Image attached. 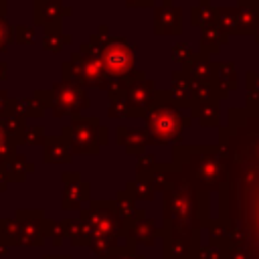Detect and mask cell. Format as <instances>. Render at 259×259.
Segmentation results:
<instances>
[{"mask_svg":"<svg viewBox=\"0 0 259 259\" xmlns=\"http://www.w3.org/2000/svg\"><path fill=\"white\" fill-rule=\"evenodd\" d=\"M219 146L227 160V184L219 190V219L243 233V249L259 259V154L241 127L227 117L219 127Z\"/></svg>","mask_w":259,"mask_h":259,"instance_id":"obj_1","label":"cell"},{"mask_svg":"<svg viewBox=\"0 0 259 259\" xmlns=\"http://www.w3.org/2000/svg\"><path fill=\"white\" fill-rule=\"evenodd\" d=\"M162 200H164L162 237L180 235V237H188L200 243L202 227H206L212 221L208 214V208H210L208 194L196 192L182 178V174H178L176 180L162 192Z\"/></svg>","mask_w":259,"mask_h":259,"instance_id":"obj_2","label":"cell"},{"mask_svg":"<svg viewBox=\"0 0 259 259\" xmlns=\"http://www.w3.org/2000/svg\"><path fill=\"white\" fill-rule=\"evenodd\" d=\"M172 164L196 192H219L227 184V160L223 148L217 146H184L172 150Z\"/></svg>","mask_w":259,"mask_h":259,"instance_id":"obj_3","label":"cell"},{"mask_svg":"<svg viewBox=\"0 0 259 259\" xmlns=\"http://www.w3.org/2000/svg\"><path fill=\"white\" fill-rule=\"evenodd\" d=\"M144 119L150 134V146H166L170 142L180 144L182 132L192 123L190 113L186 115L184 109L174 105L168 91H156Z\"/></svg>","mask_w":259,"mask_h":259,"instance_id":"obj_4","label":"cell"},{"mask_svg":"<svg viewBox=\"0 0 259 259\" xmlns=\"http://www.w3.org/2000/svg\"><path fill=\"white\" fill-rule=\"evenodd\" d=\"M34 97L40 101L42 107H49L55 117H67V115L75 117V115H81V111H85L91 105L85 93V87L71 81L55 83L47 91L38 89L34 91Z\"/></svg>","mask_w":259,"mask_h":259,"instance_id":"obj_5","label":"cell"},{"mask_svg":"<svg viewBox=\"0 0 259 259\" xmlns=\"http://www.w3.org/2000/svg\"><path fill=\"white\" fill-rule=\"evenodd\" d=\"M79 219L87 225L91 235H105L119 243L127 237V225L119 219L113 200H89V206L81 208Z\"/></svg>","mask_w":259,"mask_h":259,"instance_id":"obj_6","label":"cell"},{"mask_svg":"<svg viewBox=\"0 0 259 259\" xmlns=\"http://www.w3.org/2000/svg\"><path fill=\"white\" fill-rule=\"evenodd\" d=\"M63 81L77 83L81 87H95V89H107V83L111 77L107 75L101 57H89L83 53H73L69 61L61 65Z\"/></svg>","mask_w":259,"mask_h":259,"instance_id":"obj_7","label":"cell"},{"mask_svg":"<svg viewBox=\"0 0 259 259\" xmlns=\"http://www.w3.org/2000/svg\"><path fill=\"white\" fill-rule=\"evenodd\" d=\"M99 127H101V123L97 117L75 115V117H71V123L63 127L61 136L67 140L71 154L95 156V154H99V148H101L97 142Z\"/></svg>","mask_w":259,"mask_h":259,"instance_id":"obj_8","label":"cell"},{"mask_svg":"<svg viewBox=\"0 0 259 259\" xmlns=\"http://www.w3.org/2000/svg\"><path fill=\"white\" fill-rule=\"evenodd\" d=\"M101 61L111 79H121L134 71V51L123 36H107Z\"/></svg>","mask_w":259,"mask_h":259,"instance_id":"obj_9","label":"cell"},{"mask_svg":"<svg viewBox=\"0 0 259 259\" xmlns=\"http://www.w3.org/2000/svg\"><path fill=\"white\" fill-rule=\"evenodd\" d=\"M14 219L20 225L22 245H26V247H40L45 243L49 221L45 219L42 210H38V208H20V210H16Z\"/></svg>","mask_w":259,"mask_h":259,"instance_id":"obj_10","label":"cell"},{"mask_svg":"<svg viewBox=\"0 0 259 259\" xmlns=\"http://www.w3.org/2000/svg\"><path fill=\"white\" fill-rule=\"evenodd\" d=\"M65 188H63V196H61V208L63 210H79L81 204L85 200H89L91 194V186L89 182L81 180L79 172H65L61 176Z\"/></svg>","mask_w":259,"mask_h":259,"instance_id":"obj_11","label":"cell"},{"mask_svg":"<svg viewBox=\"0 0 259 259\" xmlns=\"http://www.w3.org/2000/svg\"><path fill=\"white\" fill-rule=\"evenodd\" d=\"M156 83L150 81L146 77L144 71H136L134 73V79L130 81L127 85V93H125V101L134 107V109H142V111H148L154 95H156Z\"/></svg>","mask_w":259,"mask_h":259,"instance_id":"obj_12","label":"cell"},{"mask_svg":"<svg viewBox=\"0 0 259 259\" xmlns=\"http://www.w3.org/2000/svg\"><path fill=\"white\" fill-rule=\"evenodd\" d=\"M154 32L160 36H178L182 32V10L172 0H164L154 10Z\"/></svg>","mask_w":259,"mask_h":259,"instance_id":"obj_13","label":"cell"},{"mask_svg":"<svg viewBox=\"0 0 259 259\" xmlns=\"http://www.w3.org/2000/svg\"><path fill=\"white\" fill-rule=\"evenodd\" d=\"M71 14V6L63 0H34V24L51 26L61 24L63 16Z\"/></svg>","mask_w":259,"mask_h":259,"instance_id":"obj_14","label":"cell"},{"mask_svg":"<svg viewBox=\"0 0 259 259\" xmlns=\"http://www.w3.org/2000/svg\"><path fill=\"white\" fill-rule=\"evenodd\" d=\"M202 243L180 237V235H166L164 237V259H198Z\"/></svg>","mask_w":259,"mask_h":259,"instance_id":"obj_15","label":"cell"},{"mask_svg":"<svg viewBox=\"0 0 259 259\" xmlns=\"http://www.w3.org/2000/svg\"><path fill=\"white\" fill-rule=\"evenodd\" d=\"M115 140L119 146L125 148V152L130 156H144L146 154V148L150 146V134L148 130H134V127H125V125H119L115 130Z\"/></svg>","mask_w":259,"mask_h":259,"instance_id":"obj_16","label":"cell"},{"mask_svg":"<svg viewBox=\"0 0 259 259\" xmlns=\"http://www.w3.org/2000/svg\"><path fill=\"white\" fill-rule=\"evenodd\" d=\"M192 83H212L214 81V67L210 61V55L206 53H194L190 61H186L180 69Z\"/></svg>","mask_w":259,"mask_h":259,"instance_id":"obj_17","label":"cell"},{"mask_svg":"<svg viewBox=\"0 0 259 259\" xmlns=\"http://www.w3.org/2000/svg\"><path fill=\"white\" fill-rule=\"evenodd\" d=\"M162 235V229H158L154 225L152 219L144 217L140 221H136L130 229H127V237L125 241L132 245H144V247H152L156 243V237Z\"/></svg>","mask_w":259,"mask_h":259,"instance_id":"obj_18","label":"cell"},{"mask_svg":"<svg viewBox=\"0 0 259 259\" xmlns=\"http://www.w3.org/2000/svg\"><path fill=\"white\" fill-rule=\"evenodd\" d=\"M170 99L174 101V105H178L180 109H190L194 103V95H192V81L182 73V71H174L172 73V85L168 89Z\"/></svg>","mask_w":259,"mask_h":259,"instance_id":"obj_19","label":"cell"},{"mask_svg":"<svg viewBox=\"0 0 259 259\" xmlns=\"http://www.w3.org/2000/svg\"><path fill=\"white\" fill-rule=\"evenodd\" d=\"M237 32L243 34H255L257 20H259V8L255 0H237Z\"/></svg>","mask_w":259,"mask_h":259,"instance_id":"obj_20","label":"cell"},{"mask_svg":"<svg viewBox=\"0 0 259 259\" xmlns=\"http://www.w3.org/2000/svg\"><path fill=\"white\" fill-rule=\"evenodd\" d=\"M42 148H45L42 160L47 164H69L71 158H73L71 148H69V144L63 136H47Z\"/></svg>","mask_w":259,"mask_h":259,"instance_id":"obj_21","label":"cell"},{"mask_svg":"<svg viewBox=\"0 0 259 259\" xmlns=\"http://www.w3.org/2000/svg\"><path fill=\"white\" fill-rule=\"evenodd\" d=\"M113 202H115V210H117L119 219L127 225V229H130L136 221H140V219H144V217H146V210L138 208L136 198H134L125 188L117 192V196H115V200H113Z\"/></svg>","mask_w":259,"mask_h":259,"instance_id":"obj_22","label":"cell"},{"mask_svg":"<svg viewBox=\"0 0 259 259\" xmlns=\"http://www.w3.org/2000/svg\"><path fill=\"white\" fill-rule=\"evenodd\" d=\"M190 117L200 123V127H221V105L219 101L192 103Z\"/></svg>","mask_w":259,"mask_h":259,"instance_id":"obj_23","label":"cell"},{"mask_svg":"<svg viewBox=\"0 0 259 259\" xmlns=\"http://www.w3.org/2000/svg\"><path fill=\"white\" fill-rule=\"evenodd\" d=\"M227 42H229V34H225L219 28V24H208L200 28V53L214 55Z\"/></svg>","mask_w":259,"mask_h":259,"instance_id":"obj_24","label":"cell"},{"mask_svg":"<svg viewBox=\"0 0 259 259\" xmlns=\"http://www.w3.org/2000/svg\"><path fill=\"white\" fill-rule=\"evenodd\" d=\"M8 113H20L26 119H40L45 113V107L40 105V101L34 95L32 97H18V99H10V111Z\"/></svg>","mask_w":259,"mask_h":259,"instance_id":"obj_25","label":"cell"},{"mask_svg":"<svg viewBox=\"0 0 259 259\" xmlns=\"http://www.w3.org/2000/svg\"><path fill=\"white\" fill-rule=\"evenodd\" d=\"M63 229H65V237H69V241L75 247H89L91 231L87 229V225L81 219H67V221H63Z\"/></svg>","mask_w":259,"mask_h":259,"instance_id":"obj_26","label":"cell"},{"mask_svg":"<svg viewBox=\"0 0 259 259\" xmlns=\"http://www.w3.org/2000/svg\"><path fill=\"white\" fill-rule=\"evenodd\" d=\"M71 42V36L63 32L61 24H51L42 28V49L49 53H59L65 45Z\"/></svg>","mask_w":259,"mask_h":259,"instance_id":"obj_27","label":"cell"},{"mask_svg":"<svg viewBox=\"0 0 259 259\" xmlns=\"http://www.w3.org/2000/svg\"><path fill=\"white\" fill-rule=\"evenodd\" d=\"M192 95H194V103H202V101H223L229 97V91L223 89L221 85L212 83H192Z\"/></svg>","mask_w":259,"mask_h":259,"instance_id":"obj_28","label":"cell"},{"mask_svg":"<svg viewBox=\"0 0 259 259\" xmlns=\"http://www.w3.org/2000/svg\"><path fill=\"white\" fill-rule=\"evenodd\" d=\"M4 170H6L10 182H22L30 172H34V164L28 162L22 154H14V156L6 162Z\"/></svg>","mask_w":259,"mask_h":259,"instance_id":"obj_29","label":"cell"},{"mask_svg":"<svg viewBox=\"0 0 259 259\" xmlns=\"http://www.w3.org/2000/svg\"><path fill=\"white\" fill-rule=\"evenodd\" d=\"M0 245L8 247H20L22 245V233H20V225L18 221L12 219H0Z\"/></svg>","mask_w":259,"mask_h":259,"instance_id":"obj_30","label":"cell"},{"mask_svg":"<svg viewBox=\"0 0 259 259\" xmlns=\"http://www.w3.org/2000/svg\"><path fill=\"white\" fill-rule=\"evenodd\" d=\"M214 67V83L221 85L223 89H227L229 93L237 89V71H235V65L233 63H227V61H219V63H212Z\"/></svg>","mask_w":259,"mask_h":259,"instance_id":"obj_31","label":"cell"},{"mask_svg":"<svg viewBox=\"0 0 259 259\" xmlns=\"http://www.w3.org/2000/svg\"><path fill=\"white\" fill-rule=\"evenodd\" d=\"M217 20V8L210 4V0H200L192 10H190V22L194 26H208L214 24Z\"/></svg>","mask_w":259,"mask_h":259,"instance_id":"obj_32","label":"cell"},{"mask_svg":"<svg viewBox=\"0 0 259 259\" xmlns=\"http://www.w3.org/2000/svg\"><path fill=\"white\" fill-rule=\"evenodd\" d=\"M214 24H219V28L225 34L233 36L237 32V8H233V6H221V8H217V20H214Z\"/></svg>","mask_w":259,"mask_h":259,"instance_id":"obj_33","label":"cell"},{"mask_svg":"<svg viewBox=\"0 0 259 259\" xmlns=\"http://www.w3.org/2000/svg\"><path fill=\"white\" fill-rule=\"evenodd\" d=\"M107 113H109V117L127 119V117H146L148 111L134 109L125 99H119V101H109V105H107Z\"/></svg>","mask_w":259,"mask_h":259,"instance_id":"obj_34","label":"cell"},{"mask_svg":"<svg viewBox=\"0 0 259 259\" xmlns=\"http://www.w3.org/2000/svg\"><path fill=\"white\" fill-rule=\"evenodd\" d=\"M0 121H2V127H4V132L16 142L18 140V136L28 127V123H26V117H22L20 113H8V115H4V117H0Z\"/></svg>","mask_w":259,"mask_h":259,"instance_id":"obj_35","label":"cell"},{"mask_svg":"<svg viewBox=\"0 0 259 259\" xmlns=\"http://www.w3.org/2000/svg\"><path fill=\"white\" fill-rule=\"evenodd\" d=\"M125 190L136 198V200H154V196H156V190L146 182V180H142V178H134V180H130L127 184H125Z\"/></svg>","mask_w":259,"mask_h":259,"instance_id":"obj_36","label":"cell"},{"mask_svg":"<svg viewBox=\"0 0 259 259\" xmlns=\"http://www.w3.org/2000/svg\"><path fill=\"white\" fill-rule=\"evenodd\" d=\"M45 127L38 123V125H28L16 140V144H28V146H45Z\"/></svg>","mask_w":259,"mask_h":259,"instance_id":"obj_37","label":"cell"},{"mask_svg":"<svg viewBox=\"0 0 259 259\" xmlns=\"http://www.w3.org/2000/svg\"><path fill=\"white\" fill-rule=\"evenodd\" d=\"M119 245H121L119 241H115V239H111V237H105V235H91V241H89V249H91L97 257L109 253L111 249H115V247H119Z\"/></svg>","mask_w":259,"mask_h":259,"instance_id":"obj_38","label":"cell"},{"mask_svg":"<svg viewBox=\"0 0 259 259\" xmlns=\"http://www.w3.org/2000/svg\"><path fill=\"white\" fill-rule=\"evenodd\" d=\"M16 146H18V144L4 132L2 121H0V168H4L6 162L16 154Z\"/></svg>","mask_w":259,"mask_h":259,"instance_id":"obj_39","label":"cell"},{"mask_svg":"<svg viewBox=\"0 0 259 259\" xmlns=\"http://www.w3.org/2000/svg\"><path fill=\"white\" fill-rule=\"evenodd\" d=\"M97 259H146V257L136 253V245L125 243V245H119V247L111 249L109 253H105V255H101Z\"/></svg>","mask_w":259,"mask_h":259,"instance_id":"obj_40","label":"cell"},{"mask_svg":"<svg viewBox=\"0 0 259 259\" xmlns=\"http://www.w3.org/2000/svg\"><path fill=\"white\" fill-rule=\"evenodd\" d=\"M247 105H259V73H247Z\"/></svg>","mask_w":259,"mask_h":259,"instance_id":"obj_41","label":"cell"},{"mask_svg":"<svg viewBox=\"0 0 259 259\" xmlns=\"http://www.w3.org/2000/svg\"><path fill=\"white\" fill-rule=\"evenodd\" d=\"M10 42H14V26H10L6 16L0 14V55L8 49Z\"/></svg>","mask_w":259,"mask_h":259,"instance_id":"obj_42","label":"cell"},{"mask_svg":"<svg viewBox=\"0 0 259 259\" xmlns=\"http://www.w3.org/2000/svg\"><path fill=\"white\" fill-rule=\"evenodd\" d=\"M192 55H194V51L184 42H178V45L172 47V61L178 63V65H184L186 61H190Z\"/></svg>","mask_w":259,"mask_h":259,"instance_id":"obj_43","label":"cell"},{"mask_svg":"<svg viewBox=\"0 0 259 259\" xmlns=\"http://www.w3.org/2000/svg\"><path fill=\"white\" fill-rule=\"evenodd\" d=\"M14 42L18 45H32L34 42V28L32 26H14Z\"/></svg>","mask_w":259,"mask_h":259,"instance_id":"obj_44","label":"cell"},{"mask_svg":"<svg viewBox=\"0 0 259 259\" xmlns=\"http://www.w3.org/2000/svg\"><path fill=\"white\" fill-rule=\"evenodd\" d=\"M154 164H156V158H154V156H150V154L140 156V158H138V164H136V174H140V172L148 170V168H150V166H154Z\"/></svg>","mask_w":259,"mask_h":259,"instance_id":"obj_45","label":"cell"},{"mask_svg":"<svg viewBox=\"0 0 259 259\" xmlns=\"http://www.w3.org/2000/svg\"><path fill=\"white\" fill-rule=\"evenodd\" d=\"M227 259H251V257L243 247H231L227 251Z\"/></svg>","mask_w":259,"mask_h":259,"instance_id":"obj_46","label":"cell"},{"mask_svg":"<svg viewBox=\"0 0 259 259\" xmlns=\"http://www.w3.org/2000/svg\"><path fill=\"white\" fill-rule=\"evenodd\" d=\"M10 111V97L4 89H0V117H4Z\"/></svg>","mask_w":259,"mask_h":259,"instance_id":"obj_47","label":"cell"},{"mask_svg":"<svg viewBox=\"0 0 259 259\" xmlns=\"http://www.w3.org/2000/svg\"><path fill=\"white\" fill-rule=\"evenodd\" d=\"M130 8H142V6H154V0H125Z\"/></svg>","mask_w":259,"mask_h":259,"instance_id":"obj_48","label":"cell"},{"mask_svg":"<svg viewBox=\"0 0 259 259\" xmlns=\"http://www.w3.org/2000/svg\"><path fill=\"white\" fill-rule=\"evenodd\" d=\"M8 182H10V180H8V174H6V170H4V168H0V192L8 188Z\"/></svg>","mask_w":259,"mask_h":259,"instance_id":"obj_49","label":"cell"},{"mask_svg":"<svg viewBox=\"0 0 259 259\" xmlns=\"http://www.w3.org/2000/svg\"><path fill=\"white\" fill-rule=\"evenodd\" d=\"M97 142H99V146H103V144H107V127H99V134H97Z\"/></svg>","mask_w":259,"mask_h":259,"instance_id":"obj_50","label":"cell"},{"mask_svg":"<svg viewBox=\"0 0 259 259\" xmlns=\"http://www.w3.org/2000/svg\"><path fill=\"white\" fill-rule=\"evenodd\" d=\"M6 77H8V67L4 61H0V81H4Z\"/></svg>","mask_w":259,"mask_h":259,"instance_id":"obj_51","label":"cell"},{"mask_svg":"<svg viewBox=\"0 0 259 259\" xmlns=\"http://www.w3.org/2000/svg\"><path fill=\"white\" fill-rule=\"evenodd\" d=\"M42 259H71L69 255H45Z\"/></svg>","mask_w":259,"mask_h":259,"instance_id":"obj_52","label":"cell"},{"mask_svg":"<svg viewBox=\"0 0 259 259\" xmlns=\"http://www.w3.org/2000/svg\"><path fill=\"white\" fill-rule=\"evenodd\" d=\"M0 14L6 16V0H0Z\"/></svg>","mask_w":259,"mask_h":259,"instance_id":"obj_53","label":"cell"},{"mask_svg":"<svg viewBox=\"0 0 259 259\" xmlns=\"http://www.w3.org/2000/svg\"><path fill=\"white\" fill-rule=\"evenodd\" d=\"M253 36H255V42L259 45V20H257V28H255V34Z\"/></svg>","mask_w":259,"mask_h":259,"instance_id":"obj_54","label":"cell"},{"mask_svg":"<svg viewBox=\"0 0 259 259\" xmlns=\"http://www.w3.org/2000/svg\"><path fill=\"white\" fill-rule=\"evenodd\" d=\"M4 253H6V247H4V245H0V255H4Z\"/></svg>","mask_w":259,"mask_h":259,"instance_id":"obj_55","label":"cell"},{"mask_svg":"<svg viewBox=\"0 0 259 259\" xmlns=\"http://www.w3.org/2000/svg\"><path fill=\"white\" fill-rule=\"evenodd\" d=\"M255 2H257V8H259V0H255Z\"/></svg>","mask_w":259,"mask_h":259,"instance_id":"obj_56","label":"cell"}]
</instances>
